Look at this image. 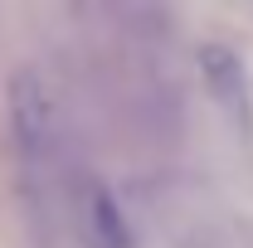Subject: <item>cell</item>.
Segmentation results:
<instances>
[{"label": "cell", "instance_id": "1", "mask_svg": "<svg viewBox=\"0 0 253 248\" xmlns=\"http://www.w3.org/2000/svg\"><path fill=\"white\" fill-rule=\"evenodd\" d=\"M88 234H93L97 248H131L126 219L117 214V205H112L107 190H93V195H88Z\"/></svg>", "mask_w": 253, "mask_h": 248}]
</instances>
